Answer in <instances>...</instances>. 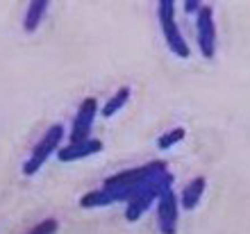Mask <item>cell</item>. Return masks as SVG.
<instances>
[{
  "mask_svg": "<svg viewBox=\"0 0 250 234\" xmlns=\"http://www.w3.org/2000/svg\"><path fill=\"white\" fill-rule=\"evenodd\" d=\"M159 173H166L164 162H150L146 166H139V169L116 173V175L107 177L103 182V189H96V191H89V193L82 195L80 205L84 209H91L105 207V205H112V202H127L148 180L157 177Z\"/></svg>",
  "mask_w": 250,
  "mask_h": 234,
  "instance_id": "1",
  "label": "cell"
},
{
  "mask_svg": "<svg viewBox=\"0 0 250 234\" xmlns=\"http://www.w3.org/2000/svg\"><path fill=\"white\" fill-rule=\"evenodd\" d=\"M171 184H173V175L168 170H166V173H159V175L152 177V180H148V182L127 200L125 218H127V221H139L141 214L152 205V200H159V195L164 193V191H168Z\"/></svg>",
  "mask_w": 250,
  "mask_h": 234,
  "instance_id": "2",
  "label": "cell"
},
{
  "mask_svg": "<svg viewBox=\"0 0 250 234\" xmlns=\"http://www.w3.org/2000/svg\"><path fill=\"white\" fill-rule=\"evenodd\" d=\"M157 12H159V25H162V32H164L166 46L171 48L173 55H178L180 59H187L191 55V50L187 46L182 32H180L178 23H175V2L173 0H162Z\"/></svg>",
  "mask_w": 250,
  "mask_h": 234,
  "instance_id": "3",
  "label": "cell"
},
{
  "mask_svg": "<svg viewBox=\"0 0 250 234\" xmlns=\"http://www.w3.org/2000/svg\"><path fill=\"white\" fill-rule=\"evenodd\" d=\"M62 137H64V128H62L60 123L53 125V128H48V132L43 134V137H41V141L34 146L32 155L27 157V162L23 164V173H25L27 177L34 175V173H37V170H39L41 166L48 162V157L60 150Z\"/></svg>",
  "mask_w": 250,
  "mask_h": 234,
  "instance_id": "4",
  "label": "cell"
},
{
  "mask_svg": "<svg viewBox=\"0 0 250 234\" xmlns=\"http://www.w3.org/2000/svg\"><path fill=\"white\" fill-rule=\"evenodd\" d=\"M196 34H198V48L205 59H214L216 55V25H214V9L207 5L200 7L198 12V23H196Z\"/></svg>",
  "mask_w": 250,
  "mask_h": 234,
  "instance_id": "5",
  "label": "cell"
},
{
  "mask_svg": "<svg viewBox=\"0 0 250 234\" xmlns=\"http://www.w3.org/2000/svg\"><path fill=\"white\" fill-rule=\"evenodd\" d=\"M178 195L173 189L164 191L157 200V223L162 234H175L178 232Z\"/></svg>",
  "mask_w": 250,
  "mask_h": 234,
  "instance_id": "6",
  "label": "cell"
},
{
  "mask_svg": "<svg viewBox=\"0 0 250 234\" xmlns=\"http://www.w3.org/2000/svg\"><path fill=\"white\" fill-rule=\"evenodd\" d=\"M96 111H98V103L96 98H84L78 107V114H75V121H73V130H71V143H80L91 139V125L93 118H96Z\"/></svg>",
  "mask_w": 250,
  "mask_h": 234,
  "instance_id": "7",
  "label": "cell"
},
{
  "mask_svg": "<svg viewBox=\"0 0 250 234\" xmlns=\"http://www.w3.org/2000/svg\"><path fill=\"white\" fill-rule=\"evenodd\" d=\"M103 150V141L100 139H86L80 143H68L64 148L57 150V159L60 162H75V159H84L89 155H96Z\"/></svg>",
  "mask_w": 250,
  "mask_h": 234,
  "instance_id": "8",
  "label": "cell"
},
{
  "mask_svg": "<svg viewBox=\"0 0 250 234\" xmlns=\"http://www.w3.org/2000/svg\"><path fill=\"white\" fill-rule=\"evenodd\" d=\"M205 187H207V180H205L203 175L193 177V180L182 189V198H180V200H182V209H187V212L196 209V205L200 202V198H203V193H205Z\"/></svg>",
  "mask_w": 250,
  "mask_h": 234,
  "instance_id": "9",
  "label": "cell"
},
{
  "mask_svg": "<svg viewBox=\"0 0 250 234\" xmlns=\"http://www.w3.org/2000/svg\"><path fill=\"white\" fill-rule=\"evenodd\" d=\"M46 9H48L46 0H32V2H30L25 19H23V27H25V32H34V30L39 27L41 19H43V14H46Z\"/></svg>",
  "mask_w": 250,
  "mask_h": 234,
  "instance_id": "10",
  "label": "cell"
},
{
  "mask_svg": "<svg viewBox=\"0 0 250 234\" xmlns=\"http://www.w3.org/2000/svg\"><path fill=\"white\" fill-rule=\"evenodd\" d=\"M127 98H130V89H127V86H121L119 91H116L112 98H109V100H107V105L103 107V111H100V114H103L105 118L114 116L116 111L123 109V105L127 103Z\"/></svg>",
  "mask_w": 250,
  "mask_h": 234,
  "instance_id": "11",
  "label": "cell"
},
{
  "mask_svg": "<svg viewBox=\"0 0 250 234\" xmlns=\"http://www.w3.org/2000/svg\"><path fill=\"white\" fill-rule=\"evenodd\" d=\"M185 128H175V130L171 132H166V134H162V137L157 139V148L159 150H166V148H171V146H175L178 141H182L185 139Z\"/></svg>",
  "mask_w": 250,
  "mask_h": 234,
  "instance_id": "12",
  "label": "cell"
},
{
  "mask_svg": "<svg viewBox=\"0 0 250 234\" xmlns=\"http://www.w3.org/2000/svg\"><path fill=\"white\" fill-rule=\"evenodd\" d=\"M57 228H60V223L55 221V218H46V221L37 223L32 230H27L25 234H55L57 232Z\"/></svg>",
  "mask_w": 250,
  "mask_h": 234,
  "instance_id": "13",
  "label": "cell"
},
{
  "mask_svg": "<svg viewBox=\"0 0 250 234\" xmlns=\"http://www.w3.org/2000/svg\"><path fill=\"white\" fill-rule=\"evenodd\" d=\"M200 7H203V5H200V2H196V0H189V2H185V9H187L189 14L200 12Z\"/></svg>",
  "mask_w": 250,
  "mask_h": 234,
  "instance_id": "14",
  "label": "cell"
}]
</instances>
